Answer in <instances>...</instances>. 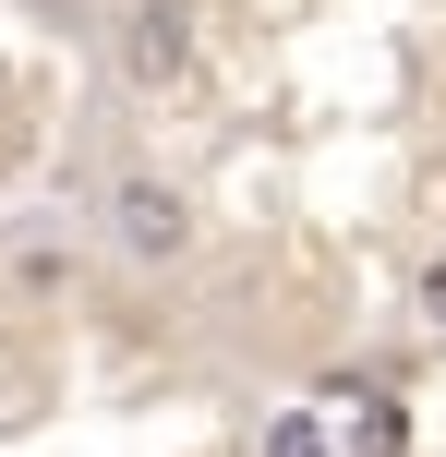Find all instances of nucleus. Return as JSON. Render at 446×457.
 <instances>
[{"instance_id":"nucleus-1","label":"nucleus","mask_w":446,"mask_h":457,"mask_svg":"<svg viewBox=\"0 0 446 457\" xmlns=\"http://www.w3.org/2000/svg\"><path fill=\"white\" fill-rule=\"evenodd\" d=\"M109 241H121V265H181L193 253V193L181 181H109Z\"/></svg>"},{"instance_id":"nucleus-2","label":"nucleus","mask_w":446,"mask_h":457,"mask_svg":"<svg viewBox=\"0 0 446 457\" xmlns=\"http://www.w3.org/2000/svg\"><path fill=\"white\" fill-rule=\"evenodd\" d=\"M109 61H121V85H133V96H169V85L193 72V12H181V0H121Z\"/></svg>"},{"instance_id":"nucleus-5","label":"nucleus","mask_w":446,"mask_h":457,"mask_svg":"<svg viewBox=\"0 0 446 457\" xmlns=\"http://www.w3.org/2000/svg\"><path fill=\"white\" fill-rule=\"evenodd\" d=\"M423 313L446 325V253H434V265H423Z\"/></svg>"},{"instance_id":"nucleus-3","label":"nucleus","mask_w":446,"mask_h":457,"mask_svg":"<svg viewBox=\"0 0 446 457\" xmlns=\"http://www.w3.org/2000/svg\"><path fill=\"white\" fill-rule=\"evenodd\" d=\"M350 457H410V410H399V397H362V434H350Z\"/></svg>"},{"instance_id":"nucleus-4","label":"nucleus","mask_w":446,"mask_h":457,"mask_svg":"<svg viewBox=\"0 0 446 457\" xmlns=\"http://www.w3.org/2000/svg\"><path fill=\"white\" fill-rule=\"evenodd\" d=\"M265 457H326V421H314V410H278V421H265Z\"/></svg>"}]
</instances>
